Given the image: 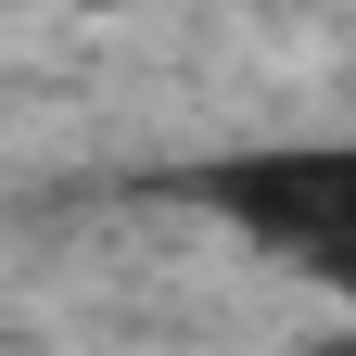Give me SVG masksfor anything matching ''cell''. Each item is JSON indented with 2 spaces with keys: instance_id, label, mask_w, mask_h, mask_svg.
<instances>
[{
  "instance_id": "6da1fadb",
  "label": "cell",
  "mask_w": 356,
  "mask_h": 356,
  "mask_svg": "<svg viewBox=\"0 0 356 356\" xmlns=\"http://www.w3.org/2000/svg\"><path fill=\"white\" fill-rule=\"evenodd\" d=\"M191 204H216L242 242H280L305 267H356V140H280L191 165Z\"/></svg>"
},
{
  "instance_id": "7a4b0ae2",
  "label": "cell",
  "mask_w": 356,
  "mask_h": 356,
  "mask_svg": "<svg viewBox=\"0 0 356 356\" xmlns=\"http://www.w3.org/2000/svg\"><path fill=\"white\" fill-rule=\"evenodd\" d=\"M331 280H343V293H356V267H331Z\"/></svg>"
}]
</instances>
